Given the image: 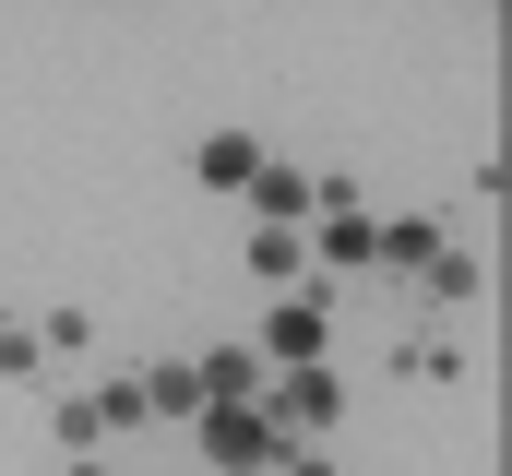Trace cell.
Returning a JSON list of instances; mask_svg holds the SVG:
<instances>
[{
	"instance_id": "obj_1",
	"label": "cell",
	"mask_w": 512,
	"mask_h": 476,
	"mask_svg": "<svg viewBox=\"0 0 512 476\" xmlns=\"http://www.w3.org/2000/svg\"><path fill=\"white\" fill-rule=\"evenodd\" d=\"M191 441H203V465H298V453H310L298 429L262 417V393H215V405L191 417Z\"/></svg>"
},
{
	"instance_id": "obj_6",
	"label": "cell",
	"mask_w": 512,
	"mask_h": 476,
	"mask_svg": "<svg viewBox=\"0 0 512 476\" xmlns=\"http://www.w3.org/2000/svg\"><path fill=\"white\" fill-rule=\"evenodd\" d=\"M393 369H405V381H465V369H477V346H465V334H393Z\"/></svg>"
},
{
	"instance_id": "obj_11",
	"label": "cell",
	"mask_w": 512,
	"mask_h": 476,
	"mask_svg": "<svg viewBox=\"0 0 512 476\" xmlns=\"http://www.w3.org/2000/svg\"><path fill=\"white\" fill-rule=\"evenodd\" d=\"M36 369H48V334L24 310H0V381H36Z\"/></svg>"
},
{
	"instance_id": "obj_5",
	"label": "cell",
	"mask_w": 512,
	"mask_h": 476,
	"mask_svg": "<svg viewBox=\"0 0 512 476\" xmlns=\"http://www.w3.org/2000/svg\"><path fill=\"white\" fill-rule=\"evenodd\" d=\"M262 167V131H203V143H191V179H203V191H227V203H239V179H251Z\"/></svg>"
},
{
	"instance_id": "obj_2",
	"label": "cell",
	"mask_w": 512,
	"mask_h": 476,
	"mask_svg": "<svg viewBox=\"0 0 512 476\" xmlns=\"http://www.w3.org/2000/svg\"><path fill=\"white\" fill-rule=\"evenodd\" d=\"M262 417L310 441V429H334V417H346V381H334L322 357H286V369H262Z\"/></svg>"
},
{
	"instance_id": "obj_13",
	"label": "cell",
	"mask_w": 512,
	"mask_h": 476,
	"mask_svg": "<svg viewBox=\"0 0 512 476\" xmlns=\"http://www.w3.org/2000/svg\"><path fill=\"white\" fill-rule=\"evenodd\" d=\"M36 334H48V357H96V310H48Z\"/></svg>"
},
{
	"instance_id": "obj_3",
	"label": "cell",
	"mask_w": 512,
	"mask_h": 476,
	"mask_svg": "<svg viewBox=\"0 0 512 476\" xmlns=\"http://www.w3.org/2000/svg\"><path fill=\"white\" fill-rule=\"evenodd\" d=\"M239 203H251L262 227H310V167H286V155L262 143V167L239 179Z\"/></svg>"
},
{
	"instance_id": "obj_4",
	"label": "cell",
	"mask_w": 512,
	"mask_h": 476,
	"mask_svg": "<svg viewBox=\"0 0 512 476\" xmlns=\"http://www.w3.org/2000/svg\"><path fill=\"white\" fill-rule=\"evenodd\" d=\"M477 286H489V262H477L465 238H441V250L417 262V298H429V310H477Z\"/></svg>"
},
{
	"instance_id": "obj_9",
	"label": "cell",
	"mask_w": 512,
	"mask_h": 476,
	"mask_svg": "<svg viewBox=\"0 0 512 476\" xmlns=\"http://www.w3.org/2000/svg\"><path fill=\"white\" fill-rule=\"evenodd\" d=\"M191 369H203V405L215 393H262V346H203Z\"/></svg>"
},
{
	"instance_id": "obj_8",
	"label": "cell",
	"mask_w": 512,
	"mask_h": 476,
	"mask_svg": "<svg viewBox=\"0 0 512 476\" xmlns=\"http://www.w3.org/2000/svg\"><path fill=\"white\" fill-rule=\"evenodd\" d=\"M84 405H96V441H120V429H155V405H143V369H120V381H96Z\"/></svg>"
},
{
	"instance_id": "obj_12",
	"label": "cell",
	"mask_w": 512,
	"mask_h": 476,
	"mask_svg": "<svg viewBox=\"0 0 512 476\" xmlns=\"http://www.w3.org/2000/svg\"><path fill=\"white\" fill-rule=\"evenodd\" d=\"M48 441H60V453H96V405L60 393V405H48Z\"/></svg>"
},
{
	"instance_id": "obj_10",
	"label": "cell",
	"mask_w": 512,
	"mask_h": 476,
	"mask_svg": "<svg viewBox=\"0 0 512 476\" xmlns=\"http://www.w3.org/2000/svg\"><path fill=\"white\" fill-rule=\"evenodd\" d=\"M251 274H262V286H298V274H310V238H298V227H262L251 238Z\"/></svg>"
},
{
	"instance_id": "obj_7",
	"label": "cell",
	"mask_w": 512,
	"mask_h": 476,
	"mask_svg": "<svg viewBox=\"0 0 512 476\" xmlns=\"http://www.w3.org/2000/svg\"><path fill=\"white\" fill-rule=\"evenodd\" d=\"M143 405H155L167 429H191V417H203V369H191V357H155V369H143Z\"/></svg>"
}]
</instances>
